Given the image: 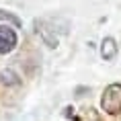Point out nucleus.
<instances>
[{"instance_id":"nucleus-1","label":"nucleus","mask_w":121,"mask_h":121,"mask_svg":"<svg viewBox=\"0 0 121 121\" xmlns=\"http://www.w3.org/2000/svg\"><path fill=\"white\" fill-rule=\"evenodd\" d=\"M101 107L107 115H117L121 113V84L113 82L109 84L101 99Z\"/></svg>"},{"instance_id":"nucleus-2","label":"nucleus","mask_w":121,"mask_h":121,"mask_svg":"<svg viewBox=\"0 0 121 121\" xmlns=\"http://www.w3.org/2000/svg\"><path fill=\"white\" fill-rule=\"evenodd\" d=\"M19 43V37H17V31L8 25H0V56H6L17 47Z\"/></svg>"},{"instance_id":"nucleus-3","label":"nucleus","mask_w":121,"mask_h":121,"mask_svg":"<svg viewBox=\"0 0 121 121\" xmlns=\"http://www.w3.org/2000/svg\"><path fill=\"white\" fill-rule=\"evenodd\" d=\"M35 31H37V35L41 37V41L47 47H51V49L57 47V33L53 31V27L47 21H35Z\"/></svg>"},{"instance_id":"nucleus-4","label":"nucleus","mask_w":121,"mask_h":121,"mask_svg":"<svg viewBox=\"0 0 121 121\" xmlns=\"http://www.w3.org/2000/svg\"><path fill=\"white\" fill-rule=\"evenodd\" d=\"M117 51H119V47H117V41H115L113 37H105L101 41V57L105 62L115 60V57H117Z\"/></svg>"},{"instance_id":"nucleus-5","label":"nucleus","mask_w":121,"mask_h":121,"mask_svg":"<svg viewBox=\"0 0 121 121\" xmlns=\"http://www.w3.org/2000/svg\"><path fill=\"white\" fill-rule=\"evenodd\" d=\"M0 84H2V86H19L21 84V76L13 70V68L0 70Z\"/></svg>"},{"instance_id":"nucleus-6","label":"nucleus","mask_w":121,"mask_h":121,"mask_svg":"<svg viewBox=\"0 0 121 121\" xmlns=\"http://www.w3.org/2000/svg\"><path fill=\"white\" fill-rule=\"evenodd\" d=\"M0 21H8V23H13L14 27H19V25H21V21L17 19L13 13H6V10H0Z\"/></svg>"}]
</instances>
